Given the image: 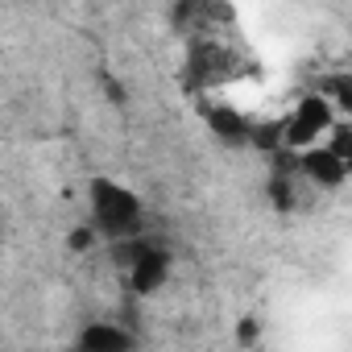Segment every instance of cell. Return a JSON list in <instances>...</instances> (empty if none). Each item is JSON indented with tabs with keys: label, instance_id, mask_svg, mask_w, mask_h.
Returning <instances> with one entry per match:
<instances>
[{
	"label": "cell",
	"instance_id": "6da1fadb",
	"mask_svg": "<svg viewBox=\"0 0 352 352\" xmlns=\"http://www.w3.org/2000/svg\"><path fill=\"white\" fill-rule=\"evenodd\" d=\"M87 195H91V228H96V236L129 241V236L141 232V199L129 187H120L112 179H96L87 187Z\"/></svg>",
	"mask_w": 352,
	"mask_h": 352
},
{
	"label": "cell",
	"instance_id": "7a4b0ae2",
	"mask_svg": "<svg viewBox=\"0 0 352 352\" xmlns=\"http://www.w3.org/2000/svg\"><path fill=\"white\" fill-rule=\"evenodd\" d=\"M331 124H336V104L323 91L302 96L298 108L282 120V149H307V145L323 141Z\"/></svg>",
	"mask_w": 352,
	"mask_h": 352
},
{
	"label": "cell",
	"instance_id": "3957f363",
	"mask_svg": "<svg viewBox=\"0 0 352 352\" xmlns=\"http://www.w3.org/2000/svg\"><path fill=\"white\" fill-rule=\"evenodd\" d=\"M241 75V63L228 46H220L216 38H199L187 54V83L191 87H224Z\"/></svg>",
	"mask_w": 352,
	"mask_h": 352
},
{
	"label": "cell",
	"instance_id": "277c9868",
	"mask_svg": "<svg viewBox=\"0 0 352 352\" xmlns=\"http://www.w3.org/2000/svg\"><path fill=\"white\" fill-rule=\"evenodd\" d=\"M124 265H129V282L137 294H149L166 282L170 274V253L153 249V245H124Z\"/></svg>",
	"mask_w": 352,
	"mask_h": 352
},
{
	"label": "cell",
	"instance_id": "5b68a950",
	"mask_svg": "<svg viewBox=\"0 0 352 352\" xmlns=\"http://www.w3.org/2000/svg\"><path fill=\"white\" fill-rule=\"evenodd\" d=\"M298 170L307 174L315 187H340L348 179V157H340L331 145L315 141V145L298 149Z\"/></svg>",
	"mask_w": 352,
	"mask_h": 352
},
{
	"label": "cell",
	"instance_id": "8992f818",
	"mask_svg": "<svg viewBox=\"0 0 352 352\" xmlns=\"http://www.w3.org/2000/svg\"><path fill=\"white\" fill-rule=\"evenodd\" d=\"M208 120H212V129H216V137H220V141H228V145H249L253 120H249L245 112H236V108L220 104V108H212V112H208Z\"/></svg>",
	"mask_w": 352,
	"mask_h": 352
},
{
	"label": "cell",
	"instance_id": "52a82bcc",
	"mask_svg": "<svg viewBox=\"0 0 352 352\" xmlns=\"http://www.w3.org/2000/svg\"><path fill=\"white\" fill-rule=\"evenodd\" d=\"M79 344H83V348H91V352H96V348H129V344H133V336H129V331H120V327H108V323H91V327L79 336Z\"/></svg>",
	"mask_w": 352,
	"mask_h": 352
},
{
	"label": "cell",
	"instance_id": "ba28073f",
	"mask_svg": "<svg viewBox=\"0 0 352 352\" xmlns=\"http://www.w3.org/2000/svg\"><path fill=\"white\" fill-rule=\"evenodd\" d=\"M270 187H274V208H278V212L294 208V191H290V179H274Z\"/></svg>",
	"mask_w": 352,
	"mask_h": 352
},
{
	"label": "cell",
	"instance_id": "9c48e42d",
	"mask_svg": "<svg viewBox=\"0 0 352 352\" xmlns=\"http://www.w3.org/2000/svg\"><path fill=\"white\" fill-rule=\"evenodd\" d=\"M91 245H96V228H91V224H83V228L71 232V249H75V253H83V249H91Z\"/></svg>",
	"mask_w": 352,
	"mask_h": 352
},
{
	"label": "cell",
	"instance_id": "30bf717a",
	"mask_svg": "<svg viewBox=\"0 0 352 352\" xmlns=\"http://www.w3.org/2000/svg\"><path fill=\"white\" fill-rule=\"evenodd\" d=\"M253 340H257V323L245 319V323H241V344H253Z\"/></svg>",
	"mask_w": 352,
	"mask_h": 352
}]
</instances>
